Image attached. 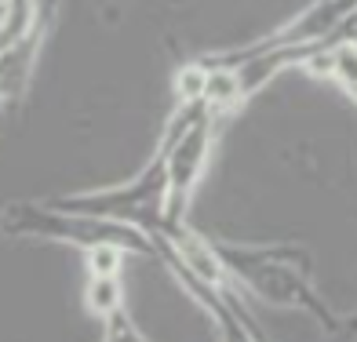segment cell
I'll return each mask as SVG.
<instances>
[{"mask_svg": "<svg viewBox=\"0 0 357 342\" xmlns=\"http://www.w3.org/2000/svg\"><path fill=\"white\" fill-rule=\"evenodd\" d=\"M215 244V240H212ZM226 273L237 281L241 291H252L259 302L303 309L310 313L328 335L343 332L339 313L321 299L314 284V258L299 244H215Z\"/></svg>", "mask_w": 357, "mask_h": 342, "instance_id": "obj_1", "label": "cell"}, {"mask_svg": "<svg viewBox=\"0 0 357 342\" xmlns=\"http://www.w3.org/2000/svg\"><path fill=\"white\" fill-rule=\"evenodd\" d=\"M354 4L357 0H314V4H306L291 22L278 26L273 33L248 40L241 47H230V52L204 55V62H237V59H248V55L273 52V47H317L328 37H335L339 29L354 19Z\"/></svg>", "mask_w": 357, "mask_h": 342, "instance_id": "obj_5", "label": "cell"}, {"mask_svg": "<svg viewBox=\"0 0 357 342\" xmlns=\"http://www.w3.org/2000/svg\"><path fill=\"white\" fill-rule=\"evenodd\" d=\"M95 4H99L102 11H109V8H117V4H124V0H95Z\"/></svg>", "mask_w": 357, "mask_h": 342, "instance_id": "obj_9", "label": "cell"}, {"mask_svg": "<svg viewBox=\"0 0 357 342\" xmlns=\"http://www.w3.org/2000/svg\"><path fill=\"white\" fill-rule=\"evenodd\" d=\"M219 117L212 109H204L197 121H193L186 132H178L165 150V226H175V222H186V211L193 204V193L201 186V175H204V164H208V153H212V142L219 135ZM160 226V230H165ZM157 230V233H160Z\"/></svg>", "mask_w": 357, "mask_h": 342, "instance_id": "obj_4", "label": "cell"}, {"mask_svg": "<svg viewBox=\"0 0 357 342\" xmlns=\"http://www.w3.org/2000/svg\"><path fill=\"white\" fill-rule=\"evenodd\" d=\"M52 19H40L22 40H15L8 52H0V102H15L22 99L26 88H29V77H33V66L44 52V40H47V29H52Z\"/></svg>", "mask_w": 357, "mask_h": 342, "instance_id": "obj_7", "label": "cell"}, {"mask_svg": "<svg viewBox=\"0 0 357 342\" xmlns=\"http://www.w3.org/2000/svg\"><path fill=\"white\" fill-rule=\"evenodd\" d=\"M165 186H168L165 153L153 150L150 164L135 178H128V182L84 189V193H66V197H55L47 204L66 208V211H84V215H99V219H117V222H128L150 237L165 226Z\"/></svg>", "mask_w": 357, "mask_h": 342, "instance_id": "obj_3", "label": "cell"}, {"mask_svg": "<svg viewBox=\"0 0 357 342\" xmlns=\"http://www.w3.org/2000/svg\"><path fill=\"white\" fill-rule=\"evenodd\" d=\"M84 306L91 317L102 320V339L121 342L132 339L142 342L146 332L135 328L132 313L124 306V288H121V273H88V288H84Z\"/></svg>", "mask_w": 357, "mask_h": 342, "instance_id": "obj_6", "label": "cell"}, {"mask_svg": "<svg viewBox=\"0 0 357 342\" xmlns=\"http://www.w3.org/2000/svg\"><path fill=\"white\" fill-rule=\"evenodd\" d=\"M124 255L117 244H95V248L84 251L88 258V273H121V263H124Z\"/></svg>", "mask_w": 357, "mask_h": 342, "instance_id": "obj_8", "label": "cell"}, {"mask_svg": "<svg viewBox=\"0 0 357 342\" xmlns=\"http://www.w3.org/2000/svg\"><path fill=\"white\" fill-rule=\"evenodd\" d=\"M0 237L15 240H55L88 251L95 244H117L128 255H153V240L117 219H99L84 211H66L37 201H8L0 208Z\"/></svg>", "mask_w": 357, "mask_h": 342, "instance_id": "obj_2", "label": "cell"}]
</instances>
